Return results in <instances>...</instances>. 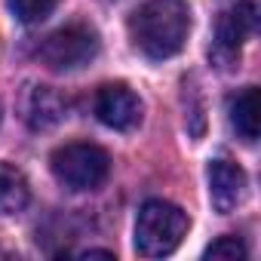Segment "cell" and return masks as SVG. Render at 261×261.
<instances>
[{
	"mask_svg": "<svg viewBox=\"0 0 261 261\" xmlns=\"http://www.w3.org/2000/svg\"><path fill=\"white\" fill-rule=\"evenodd\" d=\"M191 31V10L185 0H148L129 16V37L136 49L154 62L181 53Z\"/></svg>",
	"mask_w": 261,
	"mask_h": 261,
	"instance_id": "1",
	"label": "cell"
},
{
	"mask_svg": "<svg viewBox=\"0 0 261 261\" xmlns=\"http://www.w3.org/2000/svg\"><path fill=\"white\" fill-rule=\"evenodd\" d=\"M188 212L169 200H148L136 218V252L145 258L172 255L188 237Z\"/></svg>",
	"mask_w": 261,
	"mask_h": 261,
	"instance_id": "2",
	"label": "cell"
},
{
	"mask_svg": "<svg viewBox=\"0 0 261 261\" xmlns=\"http://www.w3.org/2000/svg\"><path fill=\"white\" fill-rule=\"evenodd\" d=\"M49 169H53L56 181L65 185L68 191H95L105 185V178L111 172V157L98 145L71 142V145H62L59 151H53Z\"/></svg>",
	"mask_w": 261,
	"mask_h": 261,
	"instance_id": "3",
	"label": "cell"
},
{
	"mask_svg": "<svg viewBox=\"0 0 261 261\" xmlns=\"http://www.w3.org/2000/svg\"><path fill=\"white\" fill-rule=\"evenodd\" d=\"M101 43H98V34L89 28V25H65L59 31H53L43 43H40V62L53 71H77L83 65H89L95 56H98Z\"/></svg>",
	"mask_w": 261,
	"mask_h": 261,
	"instance_id": "4",
	"label": "cell"
},
{
	"mask_svg": "<svg viewBox=\"0 0 261 261\" xmlns=\"http://www.w3.org/2000/svg\"><path fill=\"white\" fill-rule=\"evenodd\" d=\"M255 25V4L252 0H224L215 19V59L233 62L240 56L243 40Z\"/></svg>",
	"mask_w": 261,
	"mask_h": 261,
	"instance_id": "5",
	"label": "cell"
},
{
	"mask_svg": "<svg viewBox=\"0 0 261 261\" xmlns=\"http://www.w3.org/2000/svg\"><path fill=\"white\" fill-rule=\"evenodd\" d=\"M95 117L117 133H129L142 123V101L126 83H108L95 95Z\"/></svg>",
	"mask_w": 261,
	"mask_h": 261,
	"instance_id": "6",
	"label": "cell"
},
{
	"mask_svg": "<svg viewBox=\"0 0 261 261\" xmlns=\"http://www.w3.org/2000/svg\"><path fill=\"white\" fill-rule=\"evenodd\" d=\"M206 178H209V203H212L215 212L227 215L243 203V197H246V172L237 163H230L224 157L212 160Z\"/></svg>",
	"mask_w": 261,
	"mask_h": 261,
	"instance_id": "7",
	"label": "cell"
},
{
	"mask_svg": "<svg viewBox=\"0 0 261 261\" xmlns=\"http://www.w3.org/2000/svg\"><path fill=\"white\" fill-rule=\"evenodd\" d=\"M68 114V98H62L56 89L49 86H34L25 105V120L31 129H49L59 120H65Z\"/></svg>",
	"mask_w": 261,
	"mask_h": 261,
	"instance_id": "8",
	"label": "cell"
},
{
	"mask_svg": "<svg viewBox=\"0 0 261 261\" xmlns=\"http://www.w3.org/2000/svg\"><path fill=\"white\" fill-rule=\"evenodd\" d=\"M227 114H230V126L237 129V136L246 145H252L258 139V89L246 86L240 95H233L227 105Z\"/></svg>",
	"mask_w": 261,
	"mask_h": 261,
	"instance_id": "9",
	"label": "cell"
},
{
	"mask_svg": "<svg viewBox=\"0 0 261 261\" xmlns=\"http://www.w3.org/2000/svg\"><path fill=\"white\" fill-rule=\"evenodd\" d=\"M31 200V185L22 169L0 163V215H16L28 206Z\"/></svg>",
	"mask_w": 261,
	"mask_h": 261,
	"instance_id": "10",
	"label": "cell"
},
{
	"mask_svg": "<svg viewBox=\"0 0 261 261\" xmlns=\"http://www.w3.org/2000/svg\"><path fill=\"white\" fill-rule=\"evenodd\" d=\"M59 7V0H10V10L19 22L25 25H37L43 19H49Z\"/></svg>",
	"mask_w": 261,
	"mask_h": 261,
	"instance_id": "11",
	"label": "cell"
},
{
	"mask_svg": "<svg viewBox=\"0 0 261 261\" xmlns=\"http://www.w3.org/2000/svg\"><path fill=\"white\" fill-rule=\"evenodd\" d=\"M246 255H249V249L243 246L240 237H218L203 252V258H209V261H243Z\"/></svg>",
	"mask_w": 261,
	"mask_h": 261,
	"instance_id": "12",
	"label": "cell"
},
{
	"mask_svg": "<svg viewBox=\"0 0 261 261\" xmlns=\"http://www.w3.org/2000/svg\"><path fill=\"white\" fill-rule=\"evenodd\" d=\"M83 258H114V252H108V249H86V252H80Z\"/></svg>",
	"mask_w": 261,
	"mask_h": 261,
	"instance_id": "13",
	"label": "cell"
},
{
	"mask_svg": "<svg viewBox=\"0 0 261 261\" xmlns=\"http://www.w3.org/2000/svg\"><path fill=\"white\" fill-rule=\"evenodd\" d=\"M0 117H4V111H0Z\"/></svg>",
	"mask_w": 261,
	"mask_h": 261,
	"instance_id": "14",
	"label": "cell"
}]
</instances>
